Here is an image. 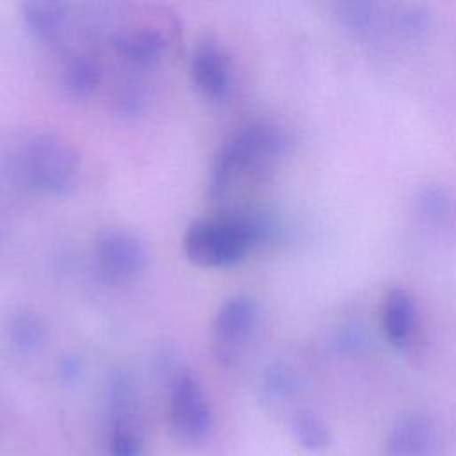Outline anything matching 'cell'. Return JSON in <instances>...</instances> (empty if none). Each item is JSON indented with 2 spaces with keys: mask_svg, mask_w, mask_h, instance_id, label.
Segmentation results:
<instances>
[{
  "mask_svg": "<svg viewBox=\"0 0 456 456\" xmlns=\"http://www.w3.org/2000/svg\"><path fill=\"white\" fill-rule=\"evenodd\" d=\"M94 264L100 274L112 283H126L137 278L148 265L144 242L130 230L103 228L94 239Z\"/></svg>",
  "mask_w": 456,
  "mask_h": 456,
  "instance_id": "obj_5",
  "label": "cell"
},
{
  "mask_svg": "<svg viewBox=\"0 0 456 456\" xmlns=\"http://www.w3.org/2000/svg\"><path fill=\"white\" fill-rule=\"evenodd\" d=\"M381 322L388 340L397 347H406L417 326V310L411 296L403 289L387 292L381 306Z\"/></svg>",
  "mask_w": 456,
  "mask_h": 456,
  "instance_id": "obj_10",
  "label": "cell"
},
{
  "mask_svg": "<svg viewBox=\"0 0 456 456\" xmlns=\"http://www.w3.org/2000/svg\"><path fill=\"white\" fill-rule=\"evenodd\" d=\"M169 424L185 447L201 445L212 429V408L201 383L189 370H180L169 385Z\"/></svg>",
  "mask_w": 456,
  "mask_h": 456,
  "instance_id": "obj_4",
  "label": "cell"
},
{
  "mask_svg": "<svg viewBox=\"0 0 456 456\" xmlns=\"http://www.w3.org/2000/svg\"><path fill=\"white\" fill-rule=\"evenodd\" d=\"M267 233L269 224L258 216L224 214L192 221L182 246L185 256L200 267H228L239 264Z\"/></svg>",
  "mask_w": 456,
  "mask_h": 456,
  "instance_id": "obj_1",
  "label": "cell"
},
{
  "mask_svg": "<svg viewBox=\"0 0 456 456\" xmlns=\"http://www.w3.org/2000/svg\"><path fill=\"white\" fill-rule=\"evenodd\" d=\"M337 14L349 30L362 37H374L383 34L387 27L390 30V12L374 2H342L337 7Z\"/></svg>",
  "mask_w": 456,
  "mask_h": 456,
  "instance_id": "obj_13",
  "label": "cell"
},
{
  "mask_svg": "<svg viewBox=\"0 0 456 456\" xmlns=\"http://www.w3.org/2000/svg\"><path fill=\"white\" fill-rule=\"evenodd\" d=\"M9 337L21 351H34L45 340V324L41 317L30 310H18L7 324Z\"/></svg>",
  "mask_w": 456,
  "mask_h": 456,
  "instance_id": "obj_16",
  "label": "cell"
},
{
  "mask_svg": "<svg viewBox=\"0 0 456 456\" xmlns=\"http://www.w3.org/2000/svg\"><path fill=\"white\" fill-rule=\"evenodd\" d=\"M290 433L297 445L306 451H322L330 445V429L312 411H297L290 420Z\"/></svg>",
  "mask_w": 456,
  "mask_h": 456,
  "instance_id": "obj_15",
  "label": "cell"
},
{
  "mask_svg": "<svg viewBox=\"0 0 456 456\" xmlns=\"http://www.w3.org/2000/svg\"><path fill=\"white\" fill-rule=\"evenodd\" d=\"M431 23V14L424 5H395L390 12V30L404 39L422 37Z\"/></svg>",
  "mask_w": 456,
  "mask_h": 456,
  "instance_id": "obj_17",
  "label": "cell"
},
{
  "mask_svg": "<svg viewBox=\"0 0 456 456\" xmlns=\"http://www.w3.org/2000/svg\"><path fill=\"white\" fill-rule=\"evenodd\" d=\"M23 167L28 182L48 194L69 192L80 173V159L64 139L43 134L28 141L23 153Z\"/></svg>",
  "mask_w": 456,
  "mask_h": 456,
  "instance_id": "obj_3",
  "label": "cell"
},
{
  "mask_svg": "<svg viewBox=\"0 0 456 456\" xmlns=\"http://www.w3.org/2000/svg\"><path fill=\"white\" fill-rule=\"evenodd\" d=\"M191 77L194 86L210 98H223L230 89V59L223 45L205 36L191 55Z\"/></svg>",
  "mask_w": 456,
  "mask_h": 456,
  "instance_id": "obj_8",
  "label": "cell"
},
{
  "mask_svg": "<svg viewBox=\"0 0 456 456\" xmlns=\"http://www.w3.org/2000/svg\"><path fill=\"white\" fill-rule=\"evenodd\" d=\"M166 37L155 28H126L119 30L114 37L118 53L134 64H151L160 59L166 50Z\"/></svg>",
  "mask_w": 456,
  "mask_h": 456,
  "instance_id": "obj_12",
  "label": "cell"
},
{
  "mask_svg": "<svg viewBox=\"0 0 456 456\" xmlns=\"http://www.w3.org/2000/svg\"><path fill=\"white\" fill-rule=\"evenodd\" d=\"M258 321V306L249 296H233L216 312L212 321V353L219 365H232Z\"/></svg>",
  "mask_w": 456,
  "mask_h": 456,
  "instance_id": "obj_7",
  "label": "cell"
},
{
  "mask_svg": "<svg viewBox=\"0 0 456 456\" xmlns=\"http://www.w3.org/2000/svg\"><path fill=\"white\" fill-rule=\"evenodd\" d=\"M296 390H297V378L289 367L281 363H274L265 370L264 381H262V392L269 403H283L290 399L296 394Z\"/></svg>",
  "mask_w": 456,
  "mask_h": 456,
  "instance_id": "obj_18",
  "label": "cell"
},
{
  "mask_svg": "<svg viewBox=\"0 0 456 456\" xmlns=\"http://www.w3.org/2000/svg\"><path fill=\"white\" fill-rule=\"evenodd\" d=\"M119 107L126 112H137L139 110V105L142 102V96L137 89H132V87H126L121 94H119Z\"/></svg>",
  "mask_w": 456,
  "mask_h": 456,
  "instance_id": "obj_20",
  "label": "cell"
},
{
  "mask_svg": "<svg viewBox=\"0 0 456 456\" xmlns=\"http://www.w3.org/2000/svg\"><path fill=\"white\" fill-rule=\"evenodd\" d=\"M25 27L43 41H55L68 25L69 5L57 0H30L20 5Z\"/></svg>",
  "mask_w": 456,
  "mask_h": 456,
  "instance_id": "obj_11",
  "label": "cell"
},
{
  "mask_svg": "<svg viewBox=\"0 0 456 456\" xmlns=\"http://www.w3.org/2000/svg\"><path fill=\"white\" fill-rule=\"evenodd\" d=\"M102 80L98 62L87 55L71 57L62 69V87L68 96L82 100L91 96Z\"/></svg>",
  "mask_w": 456,
  "mask_h": 456,
  "instance_id": "obj_14",
  "label": "cell"
},
{
  "mask_svg": "<svg viewBox=\"0 0 456 456\" xmlns=\"http://www.w3.org/2000/svg\"><path fill=\"white\" fill-rule=\"evenodd\" d=\"M287 134L274 123H249L224 139L210 164L207 189L212 198L223 196L232 180L267 166L287 148Z\"/></svg>",
  "mask_w": 456,
  "mask_h": 456,
  "instance_id": "obj_2",
  "label": "cell"
},
{
  "mask_svg": "<svg viewBox=\"0 0 456 456\" xmlns=\"http://www.w3.org/2000/svg\"><path fill=\"white\" fill-rule=\"evenodd\" d=\"M109 456H144V438L130 379L116 374L109 387Z\"/></svg>",
  "mask_w": 456,
  "mask_h": 456,
  "instance_id": "obj_6",
  "label": "cell"
},
{
  "mask_svg": "<svg viewBox=\"0 0 456 456\" xmlns=\"http://www.w3.org/2000/svg\"><path fill=\"white\" fill-rule=\"evenodd\" d=\"M438 449L436 426L424 413L403 415L385 440V456H438Z\"/></svg>",
  "mask_w": 456,
  "mask_h": 456,
  "instance_id": "obj_9",
  "label": "cell"
},
{
  "mask_svg": "<svg viewBox=\"0 0 456 456\" xmlns=\"http://www.w3.org/2000/svg\"><path fill=\"white\" fill-rule=\"evenodd\" d=\"M451 196L438 187H429L420 196L422 212L435 221H444L451 212Z\"/></svg>",
  "mask_w": 456,
  "mask_h": 456,
  "instance_id": "obj_19",
  "label": "cell"
}]
</instances>
